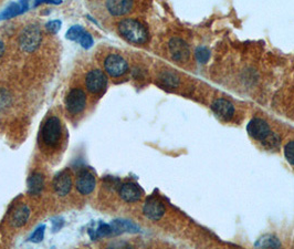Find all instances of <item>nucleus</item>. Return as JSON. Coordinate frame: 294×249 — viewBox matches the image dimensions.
Masks as SVG:
<instances>
[{"label": "nucleus", "mask_w": 294, "mask_h": 249, "mask_svg": "<svg viewBox=\"0 0 294 249\" xmlns=\"http://www.w3.org/2000/svg\"><path fill=\"white\" fill-rule=\"evenodd\" d=\"M118 31L128 41L143 44L148 40V32L143 24L135 19H124L118 23Z\"/></svg>", "instance_id": "nucleus-1"}, {"label": "nucleus", "mask_w": 294, "mask_h": 249, "mask_svg": "<svg viewBox=\"0 0 294 249\" xmlns=\"http://www.w3.org/2000/svg\"><path fill=\"white\" fill-rule=\"evenodd\" d=\"M62 135V125L59 117L50 116L44 122L41 131L42 142L49 148H55L59 144Z\"/></svg>", "instance_id": "nucleus-2"}, {"label": "nucleus", "mask_w": 294, "mask_h": 249, "mask_svg": "<svg viewBox=\"0 0 294 249\" xmlns=\"http://www.w3.org/2000/svg\"><path fill=\"white\" fill-rule=\"evenodd\" d=\"M42 36L40 28L37 24H29L21 31L19 37L20 48L24 52H34L41 43Z\"/></svg>", "instance_id": "nucleus-3"}, {"label": "nucleus", "mask_w": 294, "mask_h": 249, "mask_svg": "<svg viewBox=\"0 0 294 249\" xmlns=\"http://www.w3.org/2000/svg\"><path fill=\"white\" fill-rule=\"evenodd\" d=\"M85 107H87V95L83 90L81 88H73L70 90L65 97L67 111L72 115H76V114L83 112Z\"/></svg>", "instance_id": "nucleus-4"}, {"label": "nucleus", "mask_w": 294, "mask_h": 249, "mask_svg": "<svg viewBox=\"0 0 294 249\" xmlns=\"http://www.w3.org/2000/svg\"><path fill=\"white\" fill-rule=\"evenodd\" d=\"M103 65L106 73L113 77L124 76L129 70V64L126 62V60L122 56L115 54L106 57Z\"/></svg>", "instance_id": "nucleus-5"}, {"label": "nucleus", "mask_w": 294, "mask_h": 249, "mask_svg": "<svg viewBox=\"0 0 294 249\" xmlns=\"http://www.w3.org/2000/svg\"><path fill=\"white\" fill-rule=\"evenodd\" d=\"M108 85V77L103 71L99 69H93L85 76V87L93 95H99L103 92Z\"/></svg>", "instance_id": "nucleus-6"}, {"label": "nucleus", "mask_w": 294, "mask_h": 249, "mask_svg": "<svg viewBox=\"0 0 294 249\" xmlns=\"http://www.w3.org/2000/svg\"><path fill=\"white\" fill-rule=\"evenodd\" d=\"M168 49L171 58L176 61V62L185 63L189 60L190 50L184 40L178 38L171 39L168 44Z\"/></svg>", "instance_id": "nucleus-7"}, {"label": "nucleus", "mask_w": 294, "mask_h": 249, "mask_svg": "<svg viewBox=\"0 0 294 249\" xmlns=\"http://www.w3.org/2000/svg\"><path fill=\"white\" fill-rule=\"evenodd\" d=\"M96 186V181L94 175H93L90 171H81L77 174L76 181H75V187L77 192L82 195H89L94 191Z\"/></svg>", "instance_id": "nucleus-8"}, {"label": "nucleus", "mask_w": 294, "mask_h": 249, "mask_svg": "<svg viewBox=\"0 0 294 249\" xmlns=\"http://www.w3.org/2000/svg\"><path fill=\"white\" fill-rule=\"evenodd\" d=\"M248 133L257 141L263 142L271 133L270 126L262 119H252L247 126Z\"/></svg>", "instance_id": "nucleus-9"}, {"label": "nucleus", "mask_w": 294, "mask_h": 249, "mask_svg": "<svg viewBox=\"0 0 294 249\" xmlns=\"http://www.w3.org/2000/svg\"><path fill=\"white\" fill-rule=\"evenodd\" d=\"M143 211H144V215L147 218L156 222V220H159L164 216L165 206L158 198L150 197L145 202Z\"/></svg>", "instance_id": "nucleus-10"}, {"label": "nucleus", "mask_w": 294, "mask_h": 249, "mask_svg": "<svg viewBox=\"0 0 294 249\" xmlns=\"http://www.w3.org/2000/svg\"><path fill=\"white\" fill-rule=\"evenodd\" d=\"M53 189L59 196H65L72 189V177L70 171L64 170L53 179Z\"/></svg>", "instance_id": "nucleus-11"}, {"label": "nucleus", "mask_w": 294, "mask_h": 249, "mask_svg": "<svg viewBox=\"0 0 294 249\" xmlns=\"http://www.w3.org/2000/svg\"><path fill=\"white\" fill-rule=\"evenodd\" d=\"M212 111L216 115L223 121H229L235 114V108L230 101L226 99H218L212 104Z\"/></svg>", "instance_id": "nucleus-12"}, {"label": "nucleus", "mask_w": 294, "mask_h": 249, "mask_svg": "<svg viewBox=\"0 0 294 249\" xmlns=\"http://www.w3.org/2000/svg\"><path fill=\"white\" fill-rule=\"evenodd\" d=\"M118 194L123 201L128 203H135L142 198L143 191L134 183H125V184L121 185Z\"/></svg>", "instance_id": "nucleus-13"}, {"label": "nucleus", "mask_w": 294, "mask_h": 249, "mask_svg": "<svg viewBox=\"0 0 294 249\" xmlns=\"http://www.w3.org/2000/svg\"><path fill=\"white\" fill-rule=\"evenodd\" d=\"M133 0H108L106 9L112 16L120 17L124 16L132 10Z\"/></svg>", "instance_id": "nucleus-14"}, {"label": "nucleus", "mask_w": 294, "mask_h": 249, "mask_svg": "<svg viewBox=\"0 0 294 249\" xmlns=\"http://www.w3.org/2000/svg\"><path fill=\"white\" fill-rule=\"evenodd\" d=\"M30 217V210L26 204H21L15 208L10 217V224L14 227H21Z\"/></svg>", "instance_id": "nucleus-15"}, {"label": "nucleus", "mask_w": 294, "mask_h": 249, "mask_svg": "<svg viewBox=\"0 0 294 249\" xmlns=\"http://www.w3.org/2000/svg\"><path fill=\"white\" fill-rule=\"evenodd\" d=\"M111 228H112V234H122V232H137L140 231V228H138L135 224H133L132 222H129V220H113L111 224Z\"/></svg>", "instance_id": "nucleus-16"}, {"label": "nucleus", "mask_w": 294, "mask_h": 249, "mask_svg": "<svg viewBox=\"0 0 294 249\" xmlns=\"http://www.w3.org/2000/svg\"><path fill=\"white\" fill-rule=\"evenodd\" d=\"M44 187V177L41 173H34L28 179V192L32 195H38Z\"/></svg>", "instance_id": "nucleus-17"}, {"label": "nucleus", "mask_w": 294, "mask_h": 249, "mask_svg": "<svg viewBox=\"0 0 294 249\" xmlns=\"http://www.w3.org/2000/svg\"><path fill=\"white\" fill-rule=\"evenodd\" d=\"M159 81L167 88H176L179 84V77L171 71H164L159 75Z\"/></svg>", "instance_id": "nucleus-18"}, {"label": "nucleus", "mask_w": 294, "mask_h": 249, "mask_svg": "<svg viewBox=\"0 0 294 249\" xmlns=\"http://www.w3.org/2000/svg\"><path fill=\"white\" fill-rule=\"evenodd\" d=\"M256 246L259 248H277L281 247V244L276 236L264 235L256 243Z\"/></svg>", "instance_id": "nucleus-19"}, {"label": "nucleus", "mask_w": 294, "mask_h": 249, "mask_svg": "<svg viewBox=\"0 0 294 249\" xmlns=\"http://www.w3.org/2000/svg\"><path fill=\"white\" fill-rule=\"evenodd\" d=\"M90 235H91L92 239H97L101 237H105V236H109L112 234V228L111 225H108V224H103L100 223L94 230H89Z\"/></svg>", "instance_id": "nucleus-20"}, {"label": "nucleus", "mask_w": 294, "mask_h": 249, "mask_svg": "<svg viewBox=\"0 0 294 249\" xmlns=\"http://www.w3.org/2000/svg\"><path fill=\"white\" fill-rule=\"evenodd\" d=\"M267 149H276L280 144V137L277 134L271 132L263 142H261Z\"/></svg>", "instance_id": "nucleus-21"}, {"label": "nucleus", "mask_w": 294, "mask_h": 249, "mask_svg": "<svg viewBox=\"0 0 294 249\" xmlns=\"http://www.w3.org/2000/svg\"><path fill=\"white\" fill-rule=\"evenodd\" d=\"M11 104L10 93L5 89H0V111L7 109Z\"/></svg>", "instance_id": "nucleus-22"}, {"label": "nucleus", "mask_w": 294, "mask_h": 249, "mask_svg": "<svg viewBox=\"0 0 294 249\" xmlns=\"http://www.w3.org/2000/svg\"><path fill=\"white\" fill-rule=\"evenodd\" d=\"M210 58V52L205 47H199L196 50V59L199 63H206Z\"/></svg>", "instance_id": "nucleus-23"}, {"label": "nucleus", "mask_w": 294, "mask_h": 249, "mask_svg": "<svg viewBox=\"0 0 294 249\" xmlns=\"http://www.w3.org/2000/svg\"><path fill=\"white\" fill-rule=\"evenodd\" d=\"M284 156L290 164L294 166V141H290L284 146Z\"/></svg>", "instance_id": "nucleus-24"}, {"label": "nucleus", "mask_w": 294, "mask_h": 249, "mask_svg": "<svg viewBox=\"0 0 294 249\" xmlns=\"http://www.w3.org/2000/svg\"><path fill=\"white\" fill-rule=\"evenodd\" d=\"M84 32V29L81 26H73L67 32V38L72 40V41H76L80 38V36Z\"/></svg>", "instance_id": "nucleus-25"}, {"label": "nucleus", "mask_w": 294, "mask_h": 249, "mask_svg": "<svg viewBox=\"0 0 294 249\" xmlns=\"http://www.w3.org/2000/svg\"><path fill=\"white\" fill-rule=\"evenodd\" d=\"M77 42H79L81 46L85 49H89L93 46V39L90 34H88L87 31H84L82 35L80 36V38L76 40Z\"/></svg>", "instance_id": "nucleus-26"}, {"label": "nucleus", "mask_w": 294, "mask_h": 249, "mask_svg": "<svg viewBox=\"0 0 294 249\" xmlns=\"http://www.w3.org/2000/svg\"><path fill=\"white\" fill-rule=\"evenodd\" d=\"M44 230H46V226L44 225H41L39 226L37 230L34 231V234L31 235L30 237V240L32 243H40L42 242L43 238H44Z\"/></svg>", "instance_id": "nucleus-27"}, {"label": "nucleus", "mask_w": 294, "mask_h": 249, "mask_svg": "<svg viewBox=\"0 0 294 249\" xmlns=\"http://www.w3.org/2000/svg\"><path fill=\"white\" fill-rule=\"evenodd\" d=\"M61 27V22L59 20H55V21H51L47 24V29L52 32V34H55V32H58Z\"/></svg>", "instance_id": "nucleus-28"}, {"label": "nucleus", "mask_w": 294, "mask_h": 249, "mask_svg": "<svg viewBox=\"0 0 294 249\" xmlns=\"http://www.w3.org/2000/svg\"><path fill=\"white\" fill-rule=\"evenodd\" d=\"M3 52H5V44L0 40V58L3 56Z\"/></svg>", "instance_id": "nucleus-29"}]
</instances>
